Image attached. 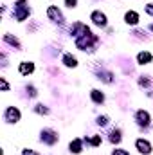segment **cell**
<instances>
[{
	"instance_id": "obj_1",
	"label": "cell",
	"mask_w": 153,
	"mask_h": 155,
	"mask_svg": "<svg viewBox=\"0 0 153 155\" xmlns=\"http://www.w3.org/2000/svg\"><path fill=\"white\" fill-rule=\"evenodd\" d=\"M137 148H139L141 153H151V144L148 141H144V139H139L137 141Z\"/></svg>"
},
{
	"instance_id": "obj_2",
	"label": "cell",
	"mask_w": 153,
	"mask_h": 155,
	"mask_svg": "<svg viewBox=\"0 0 153 155\" xmlns=\"http://www.w3.org/2000/svg\"><path fill=\"white\" fill-rule=\"evenodd\" d=\"M92 20H94L96 25H106V16H105L103 13H99V11L92 13Z\"/></svg>"
},
{
	"instance_id": "obj_3",
	"label": "cell",
	"mask_w": 153,
	"mask_h": 155,
	"mask_svg": "<svg viewBox=\"0 0 153 155\" xmlns=\"http://www.w3.org/2000/svg\"><path fill=\"white\" fill-rule=\"evenodd\" d=\"M5 117H7V121H18L20 119V112L16 110V108H7V114H5Z\"/></svg>"
},
{
	"instance_id": "obj_4",
	"label": "cell",
	"mask_w": 153,
	"mask_h": 155,
	"mask_svg": "<svg viewBox=\"0 0 153 155\" xmlns=\"http://www.w3.org/2000/svg\"><path fill=\"white\" fill-rule=\"evenodd\" d=\"M47 14H49V16H50L52 20H56V22H61V13H60V11H58V9L54 7V5H50V7H49Z\"/></svg>"
},
{
	"instance_id": "obj_5",
	"label": "cell",
	"mask_w": 153,
	"mask_h": 155,
	"mask_svg": "<svg viewBox=\"0 0 153 155\" xmlns=\"http://www.w3.org/2000/svg\"><path fill=\"white\" fill-rule=\"evenodd\" d=\"M124 18H126V23H132V25L139 22V14H137V13H133V11L126 13V16H124Z\"/></svg>"
},
{
	"instance_id": "obj_6",
	"label": "cell",
	"mask_w": 153,
	"mask_h": 155,
	"mask_svg": "<svg viewBox=\"0 0 153 155\" xmlns=\"http://www.w3.org/2000/svg\"><path fill=\"white\" fill-rule=\"evenodd\" d=\"M32 69H34V65H32V63L23 61V63L20 65V74H31V72H32Z\"/></svg>"
},
{
	"instance_id": "obj_7",
	"label": "cell",
	"mask_w": 153,
	"mask_h": 155,
	"mask_svg": "<svg viewBox=\"0 0 153 155\" xmlns=\"http://www.w3.org/2000/svg\"><path fill=\"white\" fill-rule=\"evenodd\" d=\"M137 119H139L141 125H148V123H150V114L144 112V110H141V112L137 114Z\"/></svg>"
},
{
	"instance_id": "obj_8",
	"label": "cell",
	"mask_w": 153,
	"mask_h": 155,
	"mask_svg": "<svg viewBox=\"0 0 153 155\" xmlns=\"http://www.w3.org/2000/svg\"><path fill=\"white\" fill-rule=\"evenodd\" d=\"M137 60H139V63H148V61H151V54L150 52H141L137 56Z\"/></svg>"
},
{
	"instance_id": "obj_9",
	"label": "cell",
	"mask_w": 153,
	"mask_h": 155,
	"mask_svg": "<svg viewBox=\"0 0 153 155\" xmlns=\"http://www.w3.org/2000/svg\"><path fill=\"white\" fill-rule=\"evenodd\" d=\"M92 99H94L96 103H103V99H105V96H103L101 92H97V90H92Z\"/></svg>"
},
{
	"instance_id": "obj_10",
	"label": "cell",
	"mask_w": 153,
	"mask_h": 155,
	"mask_svg": "<svg viewBox=\"0 0 153 155\" xmlns=\"http://www.w3.org/2000/svg\"><path fill=\"white\" fill-rule=\"evenodd\" d=\"M65 65H67V67H76L78 61H76V58H72V56H65Z\"/></svg>"
},
{
	"instance_id": "obj_11",
	"label": "cell",
	"mask_w": 153,
	"mask_h": 155,
	"mask_svg": "<svg viewBox=\"0 0 153 155\" xmlns=\"http://www.w3.org/2000/svg\"><path fill=\"white\" fill-rule=\"evenodd\" d=\"M70 150H72L74 153H79V152H81V143H79V141L70 143Z\"/></svg>"
},
{
	"instance_id": "obj_12",
	"label": "cell",
	"mask_w": 153,
	"mask_h": 155,
	"mask_svg": "<svg viewBox=\"0 0 153 155\" xmlns=\"http://www.w3.org/2000/svg\"><path fill=\"white\" fill-rule=\"evenodd\" d=\"M114 155H130V153H128V152H124V150H115Z\"/></svg>"
},
{
	"instance_id": "obj_13",
	"label": "cell",
	"mask_w": 153,
	"mask_h": 155,
	"mask_svg": "<svg viewBox=\"0 0 153 155\" xmlns=\"http://www.w3.org/2000/svg\"><path fill=\"white\" fill-rule=\"evenodd\" d=\"M65 2H67L69 7H74V5H76V0H65Z\"/></svg>"
},
{
	"instance_id": "obj_14",
	"label": "cell",
	"mask_w": 153,
	"mask_h": 155,
	"mask_svg": "<svg viewBox=\"0 0 153 155\" xmlns=\"http://www.w3.org/2000/svg\"><path fill=\"white\" fill-rule=\"evenodd\" d=\"M146 11H148L150 14H153V5H151V4H150V5H146Z\"/></svg>"
},
{
	"instance_id": "obj_15",
	"label": "cell",
	"mask_w": 153,
	"mask_h": 155,
	"mask_svg": "<svg viewBox=\"0 0 153 155\" xmlns=\"http://www.w3.org/2000/svg\"><path fill=\"white\" fill-rule=\"evenodd\" d=\"M23 155H36V153H34V152H31V150H25V152H23Z\"/></svg>"
}]
</instances>
